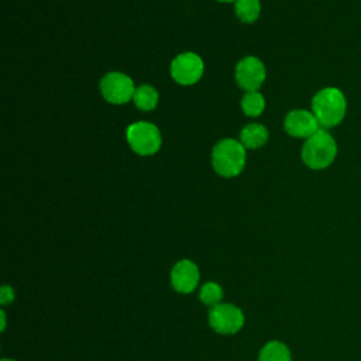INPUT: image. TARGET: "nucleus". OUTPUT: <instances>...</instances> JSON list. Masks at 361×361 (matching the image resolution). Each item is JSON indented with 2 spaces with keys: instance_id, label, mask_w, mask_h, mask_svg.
<instances>
[{
  "instance_id": "obj_1",
  "label": "nucleus",
  "mask_w": 361,
  "mask_h": 361,
  "mask_svg": "<svg viewBox=\"0 0 361 361\" xmlns=\"http://www.w3.org/2000/svg\"><path fill=\"white\" fill-rule=\"evenodd\" d=\"M347 102L341 90L336 87H324L317 92L312 100V113L319 124L324 128L334 127L345 116Z\"/></svg>"
},
{
  "instance_id": "obj_2",
  "label": "nucleus",
  "mask_w": 361,
  "mask_h": 361,
  "mask_svg": "<svg viewBox=\"0 0 361 361\" xmlns=\"http://www.w3.org/2000/svg\"><path fill=\"white\" fill-rule=\"evenodd\" d=\"M212 162L219 175L224 178L237 176L245 165V147L233 138L221 140L213 148Z\"/></svg>"
},
{
  "instance_id": "obj_3",
  "label": "nucleus",
  "mask_w": 361,
  "mask_h": 361,
  "mask_svg": "<svg viewBox=\"0 0 361 361\" xmlns=\"http://www.w3.org/2000/svg\"><path fill=\"white\" fill-rule=\"evenodd\" d=\"M336 155V141L326 130H319L310 135L302 148V159L312 169L327 168L334 161Z\"/></svg>"
},
{
  "instance_id": "obj_4",
  "label": "nucleus",
  "mask_w": 361,
  "mask_h": 361,
  "mask_svg": "<svg viewBox=\"0 0 361 361\" xmlns=\"http://www.w3.org/2000/svg\"><path fill=\"white\" fill-rule=\"evenodd\" d=\"M127 141L133 151L140 155H152L161 148V133L157 126L138 121L127 128Z\"/></svg>"
},
{
  "instance_id": "obj_5",
  "label": "nucleus",
  "mask_w": 361,
  "mask_h": 361,
  "mask_svg": "<svg viewBox=\"0 0 361 361\" xmlns=\"http://www.w3.org/2000/svg\"><path fill=\"white\" fill-rule=\"evenodd\" d=\"M209 323L217 333L234 334L243 327L244 314L231 303H219L210 307Z\"/></svg>"
},
{
  "instance_id": "obj_6",
  "label": "nucleus",
  "mask_w": 361,
  "mask_h": 361,
  "mask_svg": "<svg viewBox=\"0 0 361 361\" xmlns=\"http://www.w3.org/2000/svg\"><path fill=\"white\" fill-rule=\"evenodd\" d=\"M100 90L103 97L113 104H123L133 99L135 87L131 80L124 73L110 72L103 76L100 82Z\"/></svg>"
},
{
  "instance_id": "obj_7",
  "label": "nucleus",
  "mask_w": 361,
  "mask_h": 361,
  "mask_svg": "<svg viewBox=\"0 0 361 361\" xmlns=\"http://www.w3.org/2000/svg\"><path fill=\"white\" fill-rule=\"evenodd\" d=\"M204 71L202 58L195 52H183L178 55L171 63V76L179 85L196 83Z\"/></svg>"
},
{
  "instance_id": "obj_8",
  "label": "nucleus",
  "mask_w": 361,
  "mask_h": 361,
  "mask_svg": "<svg viewBox=\"0 0 361 361\" xmlns=\"http://www.w3.org/2000/svg\"><path fill=\"white\" fill-rule=\"evenodd\" d=\"M235 79L247 92H257L265 80V66L255 56L243 58L235 66Z\"/></svg>"
},
{
  "instance_id": "obj_9",
  "label": "nucleus",
  "mask_w": 361,
  "mask_h": 361,
  "mask_svg": "<svg viewBox=\"0 0 361 361\" xmlns=\"http://www.w3.org/2000/svg\"><path fill=\"white\" fill-rule=\"evenodd\" d=\"M319 127L317 118L307 110H292L285 118V130L292 137L309 138L320 130Z\"/></svg>"
},
{
  "instance_id": "obj_10",
  "label": "nucleus",
  "mask_w": 361,
  "mask_h": 361,
  "mask_svg": "<svg viewBox=\"0 0 361 361\" xmlns=\"http://www.w3.org/2000/svg\"><path fill=\"white\" fill-rule=\"evenodd\" d=\"M199 282V269L195 262L180 259L175 264L171 272V283L175 290L180 293H190Z\"/></svg>"
},
{
  "instance_id": "obj_11",
  "label": "nucleus",
  "mask_w": 361,
  "mask_h": 361,
  "mask_svg": "<svg viewBox=\"0 0 361 361\" xmlns=\"http://www.w3.org/2000/svg\"><path fill=\"white\" fill-rule=\"evenodd\" d=\"M268 141V130L258 123H251L241 130L240 142L245 148H259Z\"/></svg>"
},
{
  "instance_id": "obj_12",
  "label": "nucleus",
  "mask_w": 361,
  "mask_h": 361,
  "mask_svg": "<svg viewBox=\"0 0 361 361\" xmlns=\"http://www.w3.org/2000/svg\"><path fill=\"white\" fill-rule=\"evenodd\" d=\"M134 103L140 110L151 111L158 104V92L151 85H141L134 92Z\"/></svg>"
},
{
  "instance_id": "obj_13",
  "label": "nucleus",
  "mask_w": 361,
  "mask_h": 361,
  "mask_svg": "<svg viewBox=\"0 0 361 361\" xmlns=\"http://www.w3.org/2000/svg\"><path fill=\"white\" fill-rule=\"evenodd\" d=\"M258 361H292V355L283 343L269 341L262 347Z\"/></svg>"
},
{
  "instance_id": "obj_14",
  "label": "nucleus",
  "mask_w": 361,
  "mask_h": 361,
  "mask_svg": "<svg viewBox=\"0 0 361 361\" xmlns=\"http://www.w3.org/2000/svg\"><path fill=\"white\" fill-rule=\"evenodd\" d=\"M234 10L237 17L244 23H254L261 13L259 0H235Z\"/></svg>"
},
{
  "instance_id": "obj_15",
  "label": "nucleus",
  "mask_w": 361,
  "mask_h": 361,
  "mask_svg": "<svg viewBox=\"0 0 361 361\" xmlns=\"http://www.w3.org/2000/svg\"><path fill=\"white\" fill-rule=\"evenodd\" d=\"M243 111L250 117H257L264 111L265 100L259 92H247L241 100Z\"/></svg>"
},
{
  "instance_id": "obj_16",
  "label": "nucleus",
  "mask_w": 361,
  "mask_h": 361,
  "mask_svg": "<svg viewBox=\"0 0 361 361\" xmlns=\"http://www.w3.org/2000/svg\"><path fill=\"white\" fill-rule=\"evenodd\" d=\"M199 298L200 300L207 305V306H214V305H219L221 298H223V289L219 283L216 282H206L202 289H200V293H199Z\"/></svg>"
},
{
  "instance_id": "obj_17",
  "label": "nucleus",
  "mask_w": 361,
  "mask_h": 361,
  "mask_svg": "<svg viewBox=\"0 0 361 361\" xmlns=\"http://www.w3.org/2000/svg\"><path fill=\"white\" fill-rule=\"evenodd\" d=\"M14 300V290L8 285H3L0 289V303L1 305H8Z\"/></svg>"
},
{
  "instance_id": "obj_18",
  "label": "nucleus",
  "mask_w": 361,
  "mask_h": 361,
  "mask_svg": "<svg viewBox=\"0 0 361 361\" xmlns=\"http://www.w3.org/2000/svg\"><path fill=\"white\" fill-rule=\"evenodd\" d=\"M0 319H1V326H0V330L3 331L6 329V313L1 310L0 312Z\"/></svg>"
},
{
  "instance_id": "obj_19",
  "label": "nucleus",
  "mask_w": 361,
  "mask_h": 361,
  "mask_svg": "<svg viewBox=\"0 0 361 361\" xmlns=\"http://www.w3.org/2000/svg\"><path fill=\"white\" fill-rule=\"evenodd\" d=\"M219 1H223V3H230V1H235V0H219Z\"/></svg>"
},
{
  "instance_id": "obj_20",
  "label": "nucleus",
  "mask_w": 361,
  "mask_h": 361,
  "mask_svg": "<svg viewBox=\"0 0 361 361\" xmlns=\"http://www.w3.org/2000/svg\"><path fill=\"white\" fill-rule=\"evenodd\" d=\"M1 361H14V360H8V358H3Z\"/></svg>"
}]
</instances>
